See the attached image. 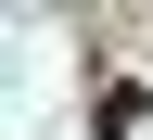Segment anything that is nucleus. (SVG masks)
<instances>
[{
    "instance_id": "f257e3e1",
    "label": "nucleus",
    "mask_w": 153,
    "mask_h": 140,
    "mask_svg": "<svg viewBox=\"0 0 153 140\" xmlns=\"http://www.w3.org/2000/svg\"><path fill=\"white\" fill-rule=\"evenodd\" d=\"M140 115H153V102H140V89H128V76H115V89H102V115H89V127H102V140H140Z\"/></svg>"
}]
</instances>
